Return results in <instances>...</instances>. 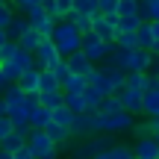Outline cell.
Listing matches in <instances>:
<instances>
[{"mask_svg": "<svg viewBox=\"0 0 159 159\" xmlns=\"http://www.w3.org/2000/svg\"><path fill=\"white\" fill-rule=\"evenodd\" d=\"M47 39L56 44V50L62 53V56H68V53L80 50V30H77L71 21H65V18L53 21V30L47 33Z\"/></svg>", "mask_w": 159, "mask_h": 159, "instance_id": "1", "label": "cell"}, {"mask_svg": "<svg viewBox=\"0 0 159 159\" xmlns=\"http://www.w3.org/2000/svg\"><path fill=\"white\" fill-rule=\"evenodd\" d=\"M27 150L33 153V159H56L59 156V148L47 139L44 130H39V127H30L27 130Z\"/></svg>", "mask_w": 159, "mask_h": 159, "instance_id": "2", "label": "cell"}, {"mask_svg": "<svg viewBox=\"0 0 159 159\" xmlns=\"http://www.w3.org/2000/svg\"><path fill=\"white\" fill-rule=\"evenodd\" d=\"M80 50H83V56L89 62H100L109 50H115V41H103L97 33L85 30V33H80Z\"/></svg>", "mask_w": 159, "mask_h": 159, "instance_id": "3", "label": "cell"}, {"mask_svg": "<svg viewBox=\"0 0 159 159\" xmlns=\"http://www.w3.org/2000/svg\"><path fill=\"white\" fill-rule=\"evenodd\" d=\"M30 65H33V53L18 47L15 56H9V59H3V62H0V74L6 77V83H15L18 74H21L24 68H30Z\"/></svg>", "mask_w": 159, "mask_h": 159, "instance_id": "4", "label": "cell"}, {"mask_svg": "<svg viewBox=\"0 0 159 159\" xmlns=\"http://www.w3.org/2000/svg\"><path fill=\"white\" fill-rule=\"evenodd\" d=\"M62 59V53L56 50V44H53L47 35H41V41H39V47L33 50V62L39 65V68H53V65Z\"/></svg>", "mask_w": 159, "mask_h": 159, "instance_id": "5", "label": "cell"}, {"mask_svg": "<svg viewBox=\"0 0 159 159\" xmlns=\"http://www.w3.org/2000/svg\"><path fill=\"white\" fill-rule=\"evenodd\" d=\"M109 144H112V139H106L103 133H91V136H85L83 144H77V148H74V156L77 159H91L97 150H106Z\"/></svg>", "mask_w": 159, "mask_h": 159, "instance_id": "6", "label": "cell"}, {"mask_svg": "<svg viewBox=\"0 0 159 159\" xmlns=\"http://www.w3.org/2000/svg\"><path fill=\"white\" fill-rule=\"evenodd\" d=\"M153 53L144 50V47H130L124 50V71H148Z\"/></svg>", "mask_w": 159, "mask_h": 159, "instance_id": "7", "label": "cell"}, {"mask_svg": "<svg viewBox=\"0 0 159 159\" xmlns=\"http://www.w3.org/2000/svg\"><path fill=\"white\" fill-rule=\"evenodd\" d=\"M24 15H27V21H30V27L35 30V33H41V35H47L53 30V18H47V12L41 9V3H35V6H30L27 12H24Z\"/></svg>", "mask_w": 159, "mask_h": 159, "instance_id": "8", "label": "cell"}, {"mask_svg": "<svg viewBox=\"0 0 159 159\" xmlns=\"http://www.w3.org/2000/svg\"><path fill=\"white\" fill-rule=\"evenodd\" d=\"M115 94H118V100H121V106H124V112H130V115H142V91H139V89L121 85Z\"/></svg>", "mask_w": 159, "mask_h": 159, "instance_id": "9", "label": "cell"}, {"mask_svg": "<svg viewBox=\"0 0 159 159\" xmlns=\"http://www.w3.org/2000/svg\"><path fill=\"white\" fill-rule=\"evenodd\" d=\"M65 65H68L71 74H83V77H89L91 71H94V62H89V59L83 56V50L68 53V56H65Z\"/></svg>", "mask_w": 159, "mask_h": 159, "instance_id": "10", "label": "cell"}, {"mask_svg": "<svg viewBox=\"0 0 159 159\" xmlns=\"http://www.w3.org/2000/svg\"><path fill=\"white\" fill-rule=\"evenodd\" d=\"M133 156H136V159H156V156H159L156 139H153V136L136 139V144H133Z\"/></svg>", "mask_w": 159, "mask_h": 159, "instance_id": "11", "label": "cell"}, {"mask_svg": "<svg viewBox=\"0 0 159 159\" xmlns=\"http://www.w3.org/2000/svg\"><path fill=\"white\" fill-rule=\"evenodd\" d=\"M41 130H44V133H47V139H50V142H53V144H56V148H59V150H65V148H68V139H71V133H68V130H65V127H59V124H56V121H47V124H44V127H41Z\"/></svg>", "mask_w": 159, "mask_h": 159, "instance_id": "12", "label": "cell"}, {"mask_svg": "<svg viewBox=\"0 0 159 159\" xmlns=\"http://www.w3.org/2000/svg\"><path fill=\"white\" fill-rule=\"evenodd\" d=\"M142 115H159V85L142 89Z\"/></svg>", "mask_w": 159, "mask_h": 159, "instance_id": "13", "label": "cell"}, {"mask_svg": "<svg viewBox=\"0 0 159 159\" xmlns=\"http://www.w3.org/2000/svg\"><path fill=\"white\" fill-rule=\"evenodd\" d=\"M136 12L142 21H159V0H139Z\"/></svg>", "mask_w": 159, "mask_h": 159, "instance_id": "14", "label": "cell"}, {"mask_svg": "<svg viewBox=\"0 0 159 159\" xmlns=\"http://www.w3.org/2000/svg\"><path fill=\"white\" fill-rule=\"evenodd\" d=\"M27 30H30V21H27V15H12V21L6 24V35H9L12 41H15L21 33H27Z\"/></svg>", "mask_w": 159, "mask_h": 159, "instance_id": "15", "label": "cell"}, {"mask_svg": "<svg viewBox=\"0 0 159 159\" xmlns=\"http://www.w3.org/2000/svg\"><path fill=\"white\" fill-rule=\"evenodd\" d=\"M53 89H62V85H59V80L53 77L50 68H41V71H39V85H35V94H39V91H53Z\"/></svg>", "mask_w": 159, "mask_h": 159, "instance_id": "16", "label": "cell"}, {"mask_svg": "<svg viewBox=\"0 0 159 159\" xmlns=\"http://www.w3.org/2000/svg\"><path fill=\"white\" fill-rule=\"evenodd\" d=\"M148 83H150V74H148V71H124V85H130V89H139V91H142Z\"/></svg>", "mask_w": 159, "mask_h": 159, "instance_id": "17", "label": "cell"}, {"mask_svg": "<svg viewBox=\"0 0 159 159\" xmlns=\"http://www.w3.org/2000/svg\"><path fill=\"white\" fill-rule=\"evenodd\" d=\"M15 41H18V47H21V50H30V53H33L35 47H39V41H41V33H35V30L30 27L27 33H21Z\"/></svg>", "mask_w": 159, "mask_h": 159, "instance_id": "18", "label": "cell"}, {"mask_svg": "<svg viewBox=\"0 0 159 159\" xmlns=\"http://www.w3.org/2000/svg\"><path fill=\"white\" fill-rule=\"evenodd\" d=\"M136 47H144V50H150V44H153V35H150V21H142L136 30Z\"/></svg>", "mask_w": 159, "mask_h": 159, "instance_id": "19", "label": "cell"}, {"mask_svg": "<svg viewBox=\"0 0 159 159\" xmlns=\"http://www.w3.org/2000/svg\"><path fill=\"white\" fill-rule=\"evenodd\" d=\"M39 103L44 109H56V106H62V89H53V91H39Z\"/></svg>", "mask_w": 159, "mask_h": 159, "instance_id": "20", "label": "cell"}, {"mask_svg": "<svg viewBox=\"0 0 159 159\" xmlns=\"http://www.w3.org/2000/svg\"><path fill=\"white\" fill-rule=\"evenodd\" d=\"M62 103L71 109V112H85V100L83 91H62Z\"/></svg>", "mask_w": 159, "mask_h": 159, "instance_id": "21", "label": "cell"}, {"mask_svg": "<svg viewBox=\"0 0 159 159\" xmlns=\"http://www.w3.org/2000/svg\"><path fill=\"white\" fill-rule=\"evenodd\" d=\"M50 121H56L59 127H65V130H68V127H71V121H74V112H71V109L62 103V106L50 109Z\"/></svg>", "mask_w": 159, "mask_h": 159, "instance_id": "22", "label": "cell"}, {"mask_svg": "<svg viewBox=\"0 0 159 159\" xmlns=\"http://www.w3.org/2000/svg\"><path fill=\"white\" fill-rule=\"evenodd\" d=\"M24 142H27V130H12L6 139H0V148H6V150H15V148H21Z\"/></svg>", "mask_w": 159, "mask_h": 159, "instance_id": "23", "label": "cell"}, {"mask_svg": "<svg viewBox=\"0 0 159 159\" xmlns=\"http://www.w3.org/2000/svg\"><path fill=\"white\" fill-rule=\"evenodd\" d=\"M100 112H106V115H115V112H124V106H121V100H118V94H103V100H100Z\"/></svg>", "mask_w": 159, "mask_h": 159, "instance_id": "24", "label": "cell"}, {"mask_svg": "<svg viewBox=\"0 0 159 159\" xmlns=\"http://www.w3.org/2000/svg\"><path fill=\"white\" fill-rule=\"evenodd\" d=\"M47 121H50V109H44V106L39 103V106H35L33 112H30V127H39V130H41V127H44Z\"/></svg>", "mask_w": 159, "mask_h": 159, "instance_id": "25", "label": "cell"}, {"mask_svg": "<svg viewBox=\"0 0 159 159\" xmlns=\"http://www.w3.org/2000/svg\"><path fill=\"white\" fill-rule=\"evenodd\" d=\"M83 100H85V109H97V106H100V100H103V94L94 89V85L85 83V89H83Z\"/></svg>", "mask_w": 159, "mask_h": 159, "instance_id": "26", "label": "cell"}, {"mask_svg": "<svg viewBox=\"0 0 159 159\" xmlns=\"http://www.w3.org/2000/svg\"><path fill=\"white\" fill-rule=\"evenodd\" d=\"M100 71L106 74V83H109L112 91H118L121 85H124V71H118V68H100Z\"/></svg>", "mask_w": 159, "mask_h": 159, "instance_id": "27", "label": "cell"}, {"mask_svg": "<svg viewBox=\"0 0 159 159\" xmlns=\"http://www.w3.org/2000/svg\"><path fill=\"white\" fill-rule=\"evenodd\" d=\"M85 89V77L83 74H68L62 83V91H83Z\"/></svg>", "mask_w": 159, "mask_h": 159, "instance_id": "28", "label": "cell"}, {"mask_svg": "<svg viewBox=\"0 0 159 159\" xmlns=\"http://www.w3.org/2000/svg\"><path fill=\"white\" fill-rule=\"evenodd\" d=\"M65 21H71V24L80 30V33H85V30H89V24H91V21H89V15H83V12H74V9L65 15Z\"/></svg>", "mask_w": 159, "mask_h": 159, "instance_id": "29", "label": "cell"}, {"mask_svg": "<svg viewBox=\"0 0 159 159\" xmlns=\"http://www.w3.org/2000/svg\"><path fill=\"white\" fill-rule=\"evenodd\" d=\"M139 24H142V18H139V15H124V18L115 15V30H136Z\"/></svg>", "mask_w": 159, "mask_h": 159, "instance_id": "30", "label": "cell"}, {"mask_svg": "<svg viewBox=\"0 0 159 159\" xmlns=\"http://www.w3.org/2000/svg\"><path fill=\"white\" fill-rule=\"evenodd\" d=\"M136 6H139V0H118V6H115V15H118V18H124V15H139Z\"/></svg>", "mask_w": 159, "mask_h": 159, "instance_id": "31", "label": "cell"}, {"mask_svg": "<svg viewBox=\"0 0 159 159\" xmlns=\"http://www.w3.org/2000/svg\"><path fill=\"white\" fill-rule=\"evenodd\" d=\"M71 9L83 12V15H91V12H97V0H71Z\"/></svg>", "mask_w": 159, "mask_h": 159, "instance_id": "32", "label": "cell"}, {"mask_svg": "<svg viewBox=\"0 0 159 159\" xmlns=\"http://www.w3.org/2000/svg\"><path fill=\"white\" fill-rule=\"evenodd\" d=\"M130 130H133V136H136V139L153 136V127H150V121H139V124H136V121H133V127H130Z\"/></svg>", "mask_w": 159, "mask_h": 159, "instance_id": "33", "label": "cell"}, {"mask_svg": "<svg viewBox=\"0 0 159 159\" xmlns=\"http://www.w3.org/2000/svg\"><path fill=\"white\" fill-rule=\"evenodd\" d=\"M15 53H18V41L6 39L3 44H0V62H3V59H9V56H15Z\"/></svg>", "mask_w": 159, "mask_h": 159, "instance_id": "34", "label": "cell"}, {"mask_svg": "<svg viewBox=\"0 0 159 159\" xmlns=\"http://www.w3.org/2000/svg\"><path fill=\"white\" fill-rule=\"evenodd\" d=\"M115 6H118V0H97V12H103V15H115Z\"/></svg>", "mask_w": 159, "mask_h": 159, "instance_id": "35", "label": "cell"}, {"mask_svg": "<svg viewBox=\"0 0 159 159\" xmlns=\"http://www.w3.org/2000/svg\"><path fill=\"white\" fill-rule=\"evenodd\" d=\"M12 15H15V12H12L6 3H0V30H6V24L12 21Z\"/></svg>", "mask_w": 159, "mask_h": 159, "instance_id": "36", "label": "cell"}, {"mask_svg": "<svg viewBox=\"0 0 159 159\" xmlns=\"http://www.w3.org/2000/svg\"><path fill=\"white\" fill-rule=\"evenodd\" d=\"M12 130H15V127H12L9 115H0V139H6V136H9Z\"/></svg>", "mask_w": 159, "mask_h": 159, "instance_id": "37", "label": "cell"}, {"mask_svg": "<svg viewBox=\"0 0 159 159\" xmlns=\"http://www.w3.org/2000/svg\"><path fill=\"white\" fill-rule=\"evenodd\" d=\"M12 159H33V153L27 150V144H21V148L12 150Z\"/></svg>", "mask_w": 159, "mask_h": 159, "instance_id": "38", "label": "cell"}, {"mask_svg": "<svg viewBox=\"0 0 159 159\" xmlns=\"http://www.w3.org/2000/svg\"><path fill=\"white\" fill-rule=\"evenodd\" d=\"M53 3H56V9H59V18H65L71 12V0H53Z\"/></svg>", "mask_w": 159, "mask_h": 159, "instance_id": "39", "label": "cell"}, {"mask_svg": "<svg viewBox=\"0 0 159 159\" xmlns=\"http://www.w3.org/2000/svg\"><path fill=\"white\" fill-rule=\"evenodd\" d=\"M150 35H153V41H159V21H150Z\"/></svg>", "mask_w": 159, "mask_h": 159, "instance_id": "40", "label": "cell"}, {"mask_svg": "<svg viewBox=\"0 0 159 159\" xmlns=\"http://www.w3.org/2000/svg\"><path fill=\"white\" fill-rule=\"evenodd\" d=\"M0 159H12V150H6V148H0Z\"/></svg>", "mask_w": 159, "mask_h": 159, "instance_id": "41", "label": "cell"}, {"mask_svg": "<svg viewBox=\"0 0 159 159\" xmlns=\"http://www.w3.org/2000/svg\"><path fill=\"white\" fill-rule=\"evenodd\" d=\"M6 39H9V35H6V30H0V44H3Z\"/></svg>", "mask_w": 159, "mask_h": 159, "instance_id": "42", "label": "cell"}, {"mask_svg": "<svg viewBox=\"0 0 159 159\" xmlns=\"http://www.w3.org/2000/svg\"><path fill=\"white\" fill-rule=\"evenodd\" d=\"M3 85H6V77H3V74H0V89H3Z\"/></svg>", "mask_w": 159, "mask_h": 159, "instance_id": "43", "label": "cell"}, {"mask_svg": "<svg viewBox=\"0 0 159 159\" xmlns=\"http://www.w3.org/2000/svg\"><path fill=\"white\" fill-rule=\"evenodd\" d=\"M153 139H156V144H159V130H156V133H153Z\"/></svg>", "mask_w": 159, "mask_h": 159, "instance_id": "44", "label": "cell"}, {"mask_svg": "<svg viewBox=\"0 0 159 159\" xmlns=\"http://www.w3.org/2000/svg\"><path fill=\"white\" fill-rule=\"evenodd\" d=\"M0 3H6V0H0Z\"/></svg>", "mask_w": 159, "mask_h": 159, "instance_id": "45", "label": "cell"}, {"mask_svg": "<svg viewBox=\"0 0 159 159\" xmlns=\"http://www.w3.org/2000/svg\"><path fill=\"white\" fill-rule=\"evenodd\" d=\"M156 159H159V156H156Z\"/></svg>", "mask_w": 159, "mask_h": 159, "instance_id": "46", "label": "cell"}]
</instances>
